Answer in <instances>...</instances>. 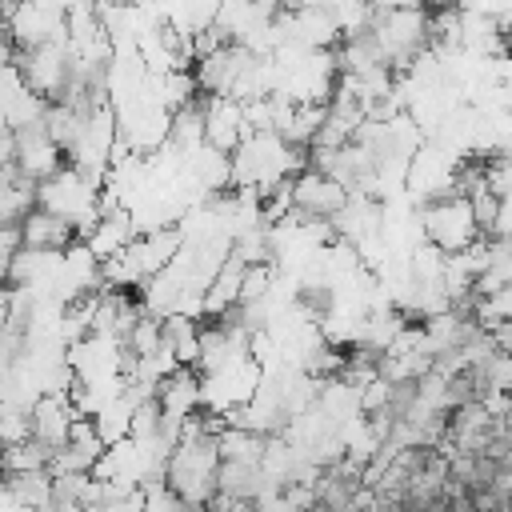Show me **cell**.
Here are the masks:
<instances>
[{
    "instance_id": "6da1fadb",
    "label": "cell",
    "mask_w": 512,
    "mask_h": 512,
    "mask_svg": "<svg viewBox=\"0 0 512 512\" xmlns=\"http://www.w3.org/2000/svg\"><path fill=\"white\" fill-rule=\"evenodd\" d=\"M304 152L280 132H248L232 148V188H256L260 196L304 168Z\"/></svg>"
},
{
    "instance_id": "7a4b0ae2",
    "label": "cell",
    "mask_w": 512,
    "mask_h": 512,
    "mask_svg": "<svg viewBox=\"0 0 512 512\" xmlns=\"http://www.w3.org/2000/svg\"><path fill=\"white\" fill-rule=\"evenodd\" d=\"M36 204L48 208V212H56V216H64V220L76 228V236L84 240L88 228H92V224L100 220V212H104V188H100L96 180H88L76 164H64V168H56L48 180L36 184Z\"/></svg>"
},
{
    "instance_id": "3957f363",
    "label": "cell",
    "mask_w": 512,
    "mask_h": 512,
    "mask_svg": "<svg viewBox=\"0 0 512 512\" xmlns=\"http://www.w3.org/2000/svg\"><path fill=\"white\" fill-rule=\"evenodd\" d=\"M384 52V60L404 72L428 48V8H376L368 28Z\"/></svg>"
},
{
    "instance_id": "277c9868",
    "label": "cell",
    "mask_w": 512,
    "mask_h": 512,
    "mask_svg": "<svg viewBox=\"0 0 512 512\" xmlns=\"http://www.w3.org/2000/svg\"><path fill=\"white\" fill-rule=\"evenodd\" d=\"M420 224H424V240H432L440 252H464L484 236V228L476 224L472 200L464 192H448L440 200L420 204Z\"/></svg>"
},
{
    "instance_id": "5b68a950",
    "label": "cell",
    "mask_w": 512,
    "mask_h": 512,
    "mask_svg": "<svg viewBox=\"0 0 512 512\" xmlns=\"http://www.w3.org/2000/svg\"><path fill=\"white\" fill-rule=\"evenodd\" d=\"M260 380H264V368L256 364L252 352L240 356V360H228V364H220V368H212V372H200V384H204V408L224 416V412L248 404V400L256 396Z\"/></svg>"
},
{
    "instance_id": "8992f818",
    "label": "cell",
    "mask_w": 512,
    "mask_h": 512,
    "mask_svg": "<svg viewBox=\"0 0 512 512\" xmlns=\"http://www.w3.org/2000/svg\"><path fill=\"white\" fill-rule=\"evenodd\" d=\"M16 64L24 72V80L44 96V100H60L72 84V56H68V40H44L32 48H16Z\"/></svg>"
},
{
    "instance_id": "52a82bcc",
    "label": "cell",
    "mask_w": 512,
    "mask_h": 512,
    "mask_svg": "<svg viewBox=\"0 0 512 512\" xmlns=\"http://www.w3.org/2000/svg\"><path fill=\"white\" fill-rule=\"evenodd\" d=\"M4 24L16 48H32L44 40H68V12L48 8L40 0H12L4 8Z\"/></svg>"
},
{
    "instance_id": "ba28073f",
    "label": "cell",
    "mask_w": 512,
    "mask_h": 512,
    "mask_svg": "<svg viewBox=\"0 0 512 512\" xmlns=\"http://www.w3.org/2000/svg\"><path fill=\"white\" fill-rule=\"evenodd\" d=\"M64 156L68 152L52 140V132L44 128V120L12 132V164H16V172H24L36 184L48 180L56 168H64Z\"/></svg>"
},
{
    "instance_id": "9c48e42d",
    "label": "cell",
    "mask_w": 512,
    "mask_h": 512,
    "mask_svg": "<svg viewBox=\"0 0 512 512\" xmlns=\"http://www.w3.org/2000/svg\"><path fill=\"white\" fill-rule=\"evenodd\" d=\"M344 204H348V188L336 176H328L320 168H300L292 176V208H300L304 216L332 220Z\"/></svg>"
},
{
    "instance_id": "30bf717a",
    "label": "cell",
    "mask_w": 512,
    "mask_h": 512,
    "mask_svg": "<svg viewBox=\"0 0 512 512\" xmlns=\"http://www.w3.org/2000/svg\"><path fill=\"white\" fill-rule=\"evenodd\" d=\"M244 136H248L244 100L204 92V140H208V144H216V148H224V152H232Z\"/></svg>"
},
{
    "instance_id": "8fae6325",
    "label": "cell",
    "mask_w": 512,
    "mask_h": 512,
    "mask_svg": "<svg viewBox=\"0 0 512 512\" xmlns=\"http://www.w3.org/2000/svg\"><path fill=\"white\" fill-rule=\"evenodd\" d=\"M156 400L168 416L188 420L204 408V384H200V368L196 364H176L160 384H156Z\"/></svg>"
},
{
    "instance_id": "7c38bea8",
    "label": "cell",
    "mask_w": 512,
    "mask_h": 512,
    "mask_svg": "<svg viewBox=\"0 0 512 512\" xmlns=\"http://www.w3.org/2000/svg\"><path fill=\"white\" fill-rule=\"evenodd\" d=\"M76 404L68 392H44L36 404H32V436L48 448H60L68 440V428L76 420Z\"/></svg>"
},
{
    "instance_id": "4fadbf2b",
    "label": "cell",
    "mask_w": 512,
    "mask_h": 512,
    "mask_svg": "<svg viewBox=\"0 0 512 512\" xmlns=\"http://www.w3.org/2000/svg\"><path fill=\"white\" fill-rule=\"evenodd\" d=\"M20 232H24L28 248H68L76 240V228L64 216H56V212H48L40 204L20 220Z\"/></svg>"
},
{
    "instance_id": "5bb4252c",
    "label": "cell",
    "mask_w": 512,
    "mask_h": 512,
    "mask_svg": "<svg viewBox=\"0 0 512 512\" xmlns=\"http://www.w3.org/2000/svg\"><path fill=\"white\" fill-rule=\"evenodd\" d=\"M36 208V180L16 172V164L0 176V224H20Z\"/></svg>"
},
{
    "instance_id": "9a60e30c",
    "label": "cell",
    "mask_w": 512,
    "mask_h": 512,
    "mask_svg": "<svg viewBox=\"0 0 512 512\" xmlns=\"http://www.w3.org/2000/svg\"><path fill=\"white\" fill-rule=\"evenodd\" d=\"M164 340L172 344L180 364H196L200 360V324H196V316H188V312L164 316Z\"/></svg>"
},
{
    "instance_id": "2e32d148",
    "label": "cell",
    "mask_w": 512,
    "mask_h": 512,
    "mask_svg": "<svg viewBox=\"0 0 512 512\" xmlns=\"http://www.w3.org/2000/svg\"><path fill=\"white\" fill-rule=\"evenodd\" d=\"M0 476L12 484L20 508H52V472L48 468H40V472H0Z\"/></svg>"
},
{
    "instance_id": "e0dca14e",
    "label": "cell",
    "mask_w": 512,
    "mask_h": 512,
    "mask_svg": "<svg viewBox=\"0 0 512 512\" xmlns=\"http://www.w3.org/2000/svg\"><path fill=\"white\" fill-rule=\"evenodd\" d=\"M48 460H52V448L40 444L36 436L0 448V472H40V468H48Z\"/></svg>"
},
{
    "instance_id": "ac0fdd59",
    "label": "cell",
    "mask_w": 512,
    "mask_h": 512,
    "mask_svg": "<svg viewBox=\"0 0 512 512\" xmlns=\"http://www.w3.org/2000/svg\"><path fill=\"white\" fill-rule=\"evenodd\" d=\"M20 248H24V232H20V224H0V280H8L12 260H16Z\"/></svg>"
},
{
    "instance_id": "d6986e66",
    "label": "cell",
    "mask_w": 512,
    "mask_h": 512,
    "mask_svg": "<svg viewBox=\"0 0 512 512\" xmlns=\"http://www.w3.org/2000/svg\"><path fill=\"white\" fill-rule=\"evenodd\" d=\"M492 336H496V344H500V348H508V352H512V316H508V320H500V324H492Z\"/></svg>"
},
{
    "instance_id": "ffe728a7",
    "label": "cell",
    "mask_w": 512,
    "mask_h": 512,
    "mask_svg": "<svg viewBox=\"0 0 512 512\" xmlns=\"http://www.w3.org/2000/svg\"><path fill=\"white\" fill-rule=\"evenodd\" d=\"M496 436H504V440H512V404L496 416Z\"/></svg>"
},
{
    "instance_id": "44dd1931",
    "label": "cell",
    "mask_w": 512,
    "mask_h": 512,
    "mask_svg": "<svg viewBox=\"0 0 512 512\" xmlns=\"http://www.w3.org/2000/svg\"><path fill=\"white\" fill-rule=\"evenodd\" d=\"M0 288H4V280H0Z\"/></svg>"
}]
</instances>
